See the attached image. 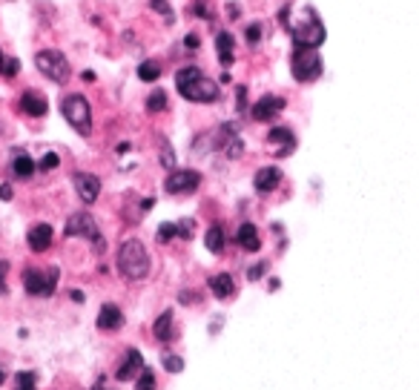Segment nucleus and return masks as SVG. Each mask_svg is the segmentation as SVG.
Segmentation results:
<instances>
[{
	"mask_svg": "<svg viewBox=\"0 0 419 390\" xmlns=\"http://www.w3.org/2000/svg\"><path fill=\"white\" fill-rule=\"evenodd\" d=\"M239 109H242V112L247 109V89H244V86H239Z\"/></svg>",
	"mask_w": 419,
	"mask_h": 390,
	"instance_id": "4c0bfd02",
	"label": "nucleus"
},
{
	"mask_svg": "<svg viewBox=\"0 0 419 390\" xmlns=\"http://www.w3.org/2000/svg\"><path fill=\"white\" fill-rule=\"evenodd\" d=\"M216 49H219V63H221L224 72H227L230 63H232V49H236V40H232L230 32H219V35H216Z\"/></svg>",
	"mask_w": 419,
	"mask_h": 390,
	"instance_id": "6ab92c4d",
	"label": "nucleus"
},
{
	"mask_svg": "<svg viewBox=\"0 0 419 390\" xmlns=\"http://www.w3.org/2000/svg\"><path fill=\"white\" fill-rule=\"evenodd\" d=\"M75 189H78V198L84 204H95L98 195H101V178L98 176H89V173H75L72 178Z\"/></svg>",
	"mask_w": 419,
	"mask_h": 390,
	"instance_id": "9b49d317",
	"label": "nucleus"
},
{
	"mask_svg": "<svg viewBox=\"0 0 419 390\" xmlns=\"http://www.w3.org/2000/svg\"><path fill=\"white\" fill-rule=\"evenodd\" d=\"M178 235L193 238V221H190V218H187V221H181V224H178Z\"/></svg>",
	"mask_w": 419,
	"mask_h": 390,
	"instance_id": "c9c22d12",
	"label": "nucleus"
},
{
	"mask_svg": "<svg viewBox=\"0 0 419 390\" xmlns=\"http://www.w3.org/2000/svg\"><path fill=\"white\" fill-rule=\"evenodd\" d=\"M0 198H3V201H9V198H12V187H9V184L0 187Z\"/></svg>",
	"mask_w": 419,
	"mask_h": 390,
	"instance_id": "58836bf2",
	"label": "nucleus"
},
{
	"mask_svg": "<svg viewBox=\"0 0 419 390\" xmlns=\"http://www.w3.org/2000/svg\"><path fill=\"white\" fill-rule=\"evenodd\" d=\"M164 370H170V373L184 370V359H181V356H167V359H164Z\"/></svg>",
	"mask_w": 419,
	"mask_h": 390,
	"instance_id": "c756f323",
	"label": "nucleus"
},
{
	"mask_svg": "<svg viewBox=\"0 0 419 390\" xmlns=\"http://www.w3.org/2000/svg\"><path fill=\"white\" fill-rule=\"evenodd\" d=\"M20 109L26 112V115H32V118H43L46 115V98L43 95H38V92H26L20 98Z\"/></svg>",
	"mask_w": 419,
	"mask_h": 390,
	"instance_id": "dca6fc26",
	"label": "nucleus"
},
{
	"mask_svg": "<svg viewBox=\"0 0 419 390\" xmlns=\"http://www.w3.org/2000/svg\"><path fill=\"white\" fill-rule=\"evenodd\" d=\"M12 173L17 176V178H32V173H35V161L29 158V155H15V161H12Z\"/></svg>",
	"mask_w": 419,
	"mask_h": 390,
	"instance_id": "5701e85b",
	"label": "nucleus"
},
{
	"mask_svg": "<svg viewBox=\"0 0 419 390\" xmlns=\"http://www.w3.org/2000/svg\"><path fill=\"white\" fill-rule=\"evenodd\" d=\"M118 270L124 279H132V281H141L147 279L150 273V256L144 250V244L138 241V238H129L121 244V250H118Z\"/></svg>",
	"mask_w": 419,
	"mask_h": 390,
	"instance_id": "f03ea898",
	"label": "nucleus"
},
{
	"mask_svg": "<svg viewBox=\"0 0 419 390\" xmlns=\"http://www.w3.org/2000/svg\"><path fill=\"white\" fill-rule=\"evenodd\" d=\"M63 235H69V238H92V241H95V250H104V238L98 233L95 218H92L89 212L69 215L66 218V227H63Z\"/></svg>",
	"mask_w": 419,
	"mask_h": 390,
	"instance_id": "0eeeda50",
	"label": "nucleus"
},
{
	"mask_svg": "<svg viewBox=\"0 0 419 390\" xmlns=\"http://www.w3.org/2000/svg\"><path fill=\"white\" fill-rule=\"evenodd\" d=\"M204 244H207V250L209 253H221L224 250V230L219 227V224H213V227H209L207 233H204Z\"/></svg>",
	"mask_w": 419,
	"mask_h": 390,
	"instance_id": "4be33fe9",
	"label": "nucleus"
},
{
	"mask_svg": "<svg viewBox=\"0 0 419 390\" xmlns=\"http://www.w3.org/2000/svg\"><path fill=\"white\" fill-rule=\"evenodd\" d=\"M175 86H178L181 98H187V101H193V104H213V101H219V86L196 66H184L175 75Z\"/></svg>",
	"mask_w": 419,
	"mask_h": 390,
	"instance_id": "f257e3e1",
	"label": "nucleus"
},
{
	"mask_svg": "<svg viewBox=\"0 0 419 390\" xmlns=\"http://www.w3.org/2000/svg\"><path fill=\"white\" fill-rule=\"evenodd\" d=\"M244 35H247V43H259L262 40V23H250Z\"/></svg>",
	"mask_w": 419,
	"mask_h": 390,
	"instance_id": "7c9ffc66",
	"label": "nucleus"
},
{
	"mask_svg": "<svg viewBox=\"0 0 419 390\" xmlns=\"http://www.w3.org/2000/svg\"><path fill=\"white\" fill-rule=\"evenodd\" d=\"M282 109H285V98L264 95V98H259V101L250 107V115H253V120H273Z\"/></svg>",
	"mask_w": 419,
	"mask_h": 390,
	"instance_id": "9d476101",
	"label": "nucleus"
},
{
	"mask_svg": "<svg viewBox=\"0 0 419 390\" xmlns=\"http://www.w3.org/2000/svg\"><path fill=\"white\" fill-rule=\"evenodd\" d=\"M61 112L66 118V124L72 127L75 132L89 135V130H92V109H89L84 95H66L61 101Z\"/></svg>",
	"mask_w": 419,
	"mask_h": 390,
	"instance_id": "20e7f679",
	"label": "nucleus"
},
{
	"mask_svg": "<svg viewBox=\"0 0 419 390\" xmlns=\"http://www.w3.org/2000/svg\"><path fill=\"white\" fill-rule=\"evenodd\" d=\"M58 164H61V158H58L55 153H46V155L40 158V164H38V166H40V169H55Z\"/></svg>",
	"mask_w": 419,
	"mask_h": 390,
	"instance_id": "2f4dec72",
	"label": "nucleus"
},
{
	"mask_svg": "<svg viewBox=\"0 0 419 390\" xmlns=\"http://www.w3.org/2000/svg\"><path fill=\"white\" fill-rule=\"evenodd\" d=\"M147 109L150 112H161V109H167V92H152L150 98H147Z\"/></svg>",
	"mask_w": 419,
	"mask_h": 390,
	"instance_id": "a878e982",
	"label": "nucleus"
},
{
	"mask_svg": "<svg viewBox=\"0 0 419 390\" xmlns=\"http://www.w3.org/2000/svg\"><path fill=\"white\" fill-rule=\"evenodd\" d=\"M209 290H213L216 299H230L232 292H236V281H232V276H227V273H219V276L209 279Z\"/></svg>",
	"mask_w": 419,
	"mask_h": 390,
	"instance_id": "aec40b11",
	"label": "nucleus"
},
{
	"mask_svg": "<svg viewBox=\"0 0 419 390\" xmlns=\"http://www.w3.org/2000/svg\"><path fill=\"white\" fill-rule=\"evenodd\" d=\"M152 9H158L161 15H164L167 23H173V12H170V6H167V0H152Z\"/></svg>",
	"mask_w": 419,
	"mask_h": 390,
	"instance_id": "473e14b6",
	"label": "nucleus"
},
{
	"mask_svg": "<svg viewBox=\"0 0 419 390\" xmlns=\"http://www.w3.org/2000/svg\"><path fill=\"white\" fill-rule=\"evenodd\" d=\"M138 370H144V359H141V353H138V350H127V359H124V364L118 368V373H115V379H118V382L135 379Z\"/></svg>",
	"mask_w": 419,
	"mask_h": 390,
	"instance_id": "2eb2a0df",
	"label": "nucleus"
},
{
	"mask_svg": "<svg viewBox=\"0 0 419 390\" xmlns=\"http://www.w3.org/2000/svg\"><path fill=\"white\" fill-rule=\"evenodd\" d=\"M264 270H267V264H253L250 270H247V279H250V281H259V279L264 276Z\"/></svg>",
	"mask_w": 419,
	"mask_h": 390,
	"instance_id": "72a5a7b5",
	"label": "nucleus"
},
{
	"mask_svg": "<svg viewBox=\"0 0 419 390\" xmlns=\"http://www.w3.org/2000/svg\"><path fill=\"white\" fill-rule=\"evenodd\" d=\"M17 72H20V61H17V58H9V61H6V69H3V75H6V78H15Z\"/></svg>",
	"mask_w": 419,
	"mask_h": 390,
	"instance_id": "f704fd0d",
	"label": "nucleus"
},
{
	"mask_svg": "<svg viewBox=\"0 0 419 390\" xmlns=\"http://www.w3.org/2000/svg\"><path fill=\"white\" fill-rule=\"evenodd\" d=\"M161 166H167V169L175 166V153H173L170 141H164V138H161Z\"/></svg>",
	"mask_w": 419,
	"mask_h": 390,
	"instance_id": "bb28decb",
	"label": "nucleus"
},
{
	"mask_svg": "<svg viewBox=\"0 0 419 390\" xmlns=\"http://www.w3.org/2000/svg\"><path fill=\"white\" fill-rule=\"evenodd\" d=\"M236 238H239V247L247 250V253H259L262 250V238H259L255 224H242L239 233H236Z\"/></svg>",
	"mask_w": 419,
	"mask_h": 390,
	"instance_id": "4468645a",
	"label": "nucleus"
},
{
	"mask_svg": "<svg viewBox=\"0 0 419 390\" xmlns=\"http://www.w3.org/2000/svg\"><path fill=\"white\" fill-rule=\"evenodd\" d=\"M322 75V58L316 49H301L296 46V52H293V78L299 84H310Z\"/></svg>",
	"mask_w": 419,
	"mask_h": 390,
	"instance_id": "423d86ee",
	"label": "nucleus"
},
{
	"mask_svg": "<svg viewBox=\"0 0 419 390\" xmlns=\"http://www.w3.org/2000/svg\"><path fill=\"white\" fill-rule=\"evenodd\" d=\"M49 244H52V227L49 224H38V227L29 230V247L35 253L49 250Z\"/></svg>",
	"mask_w": 419,
	"mask_h": 390,
	"instance_id": "f3484780",
	"label": "nucleus"
},
{
	"mask_svg": "<svg viewBox=\"0 0 419 390\" xmlns=\"http://www.w3.org/2000/svg\"><path fill=\"white\" fill-rule=\"evenodd\" d=\"M164 187L170 195H190L201 187V173H196V169H175L164 181Z\"/></svg>",
	"mask_w": 419,
	"mask_h": 390,
	"instance_id": "1a4fd4ad",
	"label": "nucleus"
},
{
	"mask_svg": "<svg viewBox=\"0 0 419 390\" xmlns=\"http://www.w3.org/2000/svg\"><path fill=\"white\" fill-rule=\"evenodd\" d=\"M35 63L52 84H66L69 81V61H66L63 52H58V49H43V52H38Z\"/></svg>",
	"mask_w": 419,
	"mask_h": 390,
	"instance_id": "39448f33",
	"label": "nucleus"
},
{
	"mask_svg": "<svg viewBox=\"0 0 419 390\" xmlns=\"http://www.w3.org/2000/svg\"><path fill=\"white\" fill-rule=\"evenodd\" d=\"M278 181H282V173H278L276 166H264V169H259V173H255L253 187H255V192L267 195V192H273V189L278 187Z\"/></svg>",
	"mask_w": 419,
	"mask_h": 390,
	"instance_id": "f8f14e48",
	"label": "nucleus"
},
{
	"mask_svg": "<svg viewBox=\"0 0 419 390\" xmlns=\"http://www.w3.org/2000/svg\"><path fill=\"white\" fill-rule=\"evenodd\" d=\"M3 379H6V373H3V370H0V384H3Z\"/></svg>",
	"mask_w": 419,
	"mask_h": 390,
	"instance_id": "a19ab883",
	"label": "nucleus"
},
{
	"mask_svg": "<svg viewBox=\"0 0 419 390\" xmlns=\"http://www.w3.org/2000/svg\"><path fill=\"white\" fill-rule=\"evenodd\" d=\"M135 390H155V376H152L150 368L141 370V376H138V382H135Z\"/></svg>",
	"mask_w": 419,
	"mask_h": 390,
	"instance_id": "cd10ccee",
	"label": "nucleus"
},
{
	"mask_svg": "<svg viewBox=\"0 0 419 390\" xmlns=\"http://www.w3.org/2000/svg\"><path fill=\"white\" fill-rule=\"evenodd\" d=\"M35 382H38V376L32 370H23L15 376V390H35Z\"/></svg>",
	"mask_w": 419,
	"mask_h": 390,
	"instance_id": "393cba45",
	"label": "nucleus"
},
{
	"mask_svg": "<svg viewBox=\"0 0 419 390\" xmlns=\"http://www.w3.org/2000/svg\"><path fill=\"white\" fill-rule=\"evenodd\" d=\"M124 325V315L115 304H104L101 313H98V327L101 330H118Z\"/></svg>",
	"mask_w": 419,
	"mask_h": 390,
	"instance_id": "a211bd4d",
	"label": "nucleus"
},
{
	"mask_svg": "<svg viewBox=\"0 0 419 390\" xmlns=\"http://www.w3.org/2000/svg\"><path fill=\"white\" fill-rule=\"evenodd\" d=\"M198 35H187V38H184V46H187V49H198Z\"/></svg>",
	"mask_w": 419,
	"mask_h": 390,
	"instance_id": "e433bc0d",
	"label": "nucleus"
},
{
	"mask_svg": "<svg viewBox=\"0 0 419 390\" xmlns=\"http://www.w3.org/2000/svg\"><path fill=\"white\" fill-rule=\"evenodd\" d=\"M152 333H155L158 341H164V345H167V341H173V313H170V310H164V313H161L158 319H155Z\"/></svg>",
	"mask_w": 419,
	"mask_h": 390,
	"instance_id": "412c9836",
	"label": "nucleus"
},
{
	"mask_svg": "<svg viewBox=\"0 0 419 390\" xmlns=\"http://www.w3.org/2000/svg\"><path fill=\"white\" fill-rule=\"evenodd\" d=\"M6 61L9 58H3V52H0V75H3V69H6Z\"/></svg>",
	"mask_w": 419,
	"mask_h": 390,
	"instance_id": "ea45409f",
	"label": "nucleus"
},
{
	"mask_svg": "<svg viewBox=\"0 0 419 390\" xmlns=\"http://www.w3.org/2000/svg\"><path fill=\"white\" fill-rule=\"evenodd\" d=\"M267 141L273 143V146H278V155H290L293 153V146H296V135L287 130V127H276V130H270V135H267Z\"/></svg>",
	"mask_w": 419,
	"mask_h": 390,
	"instance_id": "ddd939ff",
	"label": "nucleus"
},
{
	"mask_svg": "<svg viewBox=\"0 0 419 390\" xmlns=\"http://www.w3.org/2000/svg\"><path fill=\"white\" fill-rule=\"evenodd\" d=\"M178 235V224H161L158 227V241H170Z\"/></svg>",
	"mask_w": 419,
	"mask_h": 390,
	"instance_id": "c85d7f7f",
	"label": "nucleus"
},
{
	"mask_svg": "<svg viewBox=\"0 0 419 390\" xmlns=\"http://www.w3.org/2000/svg\"><path fill=\"white\" fill-rule=\"evenodd\" d=\"M23 287H26L29 296H52L58 287V267H49V270H26Z\"/></svg>",
	"mask_w": 419,
	"mask_h": 390,
	"instance_id": "6e6552de",
	"label": "nucleus"
},
{
	"mask_svg": "<svg viewBox=\"0 0 419 390\" xmlns=\"http://www.w3.org/2000/svg\"><path fill=\"white\" fill-rule=\"evenodd\" d=\"M290 32H293V43L301 46V49H316V46L324 43V38H328V32H324L319 15H316L310 6L305 9V20L293 23Z\"/></svg>",
	"mask_w": 419,
	"mask_h": 390,
	"instance_id": "7ed1b4c3",
	"label": "nucleus"
},
{
	"mask_svg": "<svg viewBox=\"0 0 419 390\" xmlns=\"http://www.w3.org/2000/svg\"><path fill=\"white\" fill-rule=\"evenodd\" d=\"M138 78H141L144 84H152L161 78V63L158 61H144L141 66H138Z\"/></svg>",
	"mask_w": 419,
	"mask_h": 390,
	"instance_id": "b1692460",
	"label": "nucleus"
}]
</instances>
